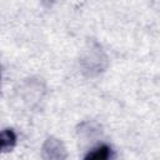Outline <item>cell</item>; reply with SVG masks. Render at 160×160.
I'll list each match as a JSON object with an SVG mask.
<instances>
[{
  "label": "cell",
  "instance_id": "cell-1",
  "mask_svg": "<svg viewBox=\"0 0 160 160\" xmlns=\"http://www.w3.org/2000/svg\"><path fill=\"white\" fill-rule=\"evenodd\" d=\"M42 154L45 160H64L66 156L62 144L54 138L46 140L42 148Z\"/></svg>",
  "mask_w": 160,
  "mask_h": 160
},
{
  "label": "cell",
  "instance_id": "cell-2",
  "mask_svg": "<svg viewBox=\"0 0 160 160\" xmlns=\"http://www.w3.org/2000/svg\"><path fill=\"white\" fill-rule=\"evenodd\" d=\"M111 148L108 145H100L91 150L84 160H110L111 159Z\"/></svg>",
  "mask_w": 160,
  "mask_h": 160
},
{
  "label": "cell",
  "instance_id": "cell-3",
  "mask_svg": "<svg viewBox=\"0 0 160 160\" xmlns=\"http://www.w3.org/2000/svg\"><path fill=\"white\" fill-rule=\"evenodd\" d=\"M15 142H16V135L11 129H5L1 131V149L4 152L11 150Z\"/></svg>",
  "mask_w": 160,
  "mask_h": 160
}]
</instances>
